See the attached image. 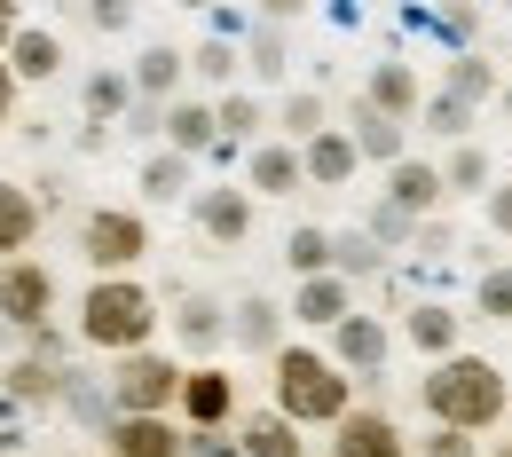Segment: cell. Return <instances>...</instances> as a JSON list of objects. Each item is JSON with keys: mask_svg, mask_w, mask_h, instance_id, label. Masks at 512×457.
<instances>
[{"mask_svg": "<svg viewBox=\"0 0 512 457\" xmlns=\"http://www.w3.org/2000/svg\"><path fill=\"white\" fill-rule=\"evenodd\" d=\"M363 103H379L386 119H418V71L410 64H379L371 87H363Z\"/></svg>", "mask_w": 512, "mask_h": 457, "instance_id": "22", "label": "cell"}, {"mask_svg": "<svg viewBox=\"0 0 512 457\" xmlns=\"http://www.w3.org/2000/svg\"><path fill=\"white\" fill-rule=\"evenodd\" d=\"M442 197H449L442 190V166H426V158H410V150L394 158V174H386V205H402V213L418 221V213H434Z\"/></svg>", "mask_w": 512, "mask_h": 457, "instance_id": "12", "label": "cell"}, {"mask_svg": "<svg viewBox=\"0 0 512 457\" xmlns=\"http://www.w3.org/2000/svg\"><path fill=\"white\" fill-rule=\"evenodd\" d=\"M284 261L300 268V276H323L331 268V229H292L284 237Z\"/></svg>", "mask_w": 512, "mask_h": 457, "instance_id": "35", "label": "cell"}, {"mask_svg": "<svg viewBox=\"0 0 512 457\" xmlns=\"http://www.w3.org/2000/svg\"><path fill=\"white\" fill-rule=\"evenodd\" d=\"M229 339H237V347H253V355H276V347H284V308H276V300H237V316H229Z\"/></svg>", "mask_w": 512, "mask_h": 457, "instance_id": "19", "label": "cell"}, {"mask_svg": "<svg viewBox=\"0 0 512 457\" xmlns=\"http://www.w3.org/2000/svg\"><path fill=\"white\" fill-rule=\"evenodd\" d=\"M119 410H174V387H182V371L166 363V355H150V347H134L119 355V379H103Z\"/></svg>", "mask_w": 512, "mask_h": 457, "instance_id": "5", "label": "cell"}, {"mask_svg": "<svg viewBox=\"0 0 512 457\" xmlns=\"http://www.w3.org/2000/svg\"><path fill=\"white\" fill-rule=\"evenodd\" d=\"M473 316H481V324H512V268H489V276L473 284Z\"/></svg>", "mask_w": 512, "mask_h": 457, "instance_id": "34", "label": "cell"}, {"mask_svg": "<svg viewBox=\"0 0 512 457\" xmlns=\"http://www.w3.org/2000/svg\"><path fill=\"white\" fill-rule=\"evenodd\" d=\"M174 339H182V347H221V339H229V308H221V300H182Z\"/></svg>", "mask_w": 512, "mask_h": 457, "instance_id": "26", "label": "cell"}, {"mask_svg": "<svg viewBox=\"0 0 512 457\" xmlns=\"http://www.w3.org/2000/svg\"><path fill=\"white\" fill-rule=\"evenodd\" d=\"M127 119H134V134H158V119H166V111H158L150 95H134V103H127Z\"/></svg>", "mask_w": 512, "mask_h": 457, "instance_id": "45", "label": "cell"}, {"mask_svg": "<svg viewBox=\"0 0 512 457\" xmlns=\"http://www.w3.org/2000/svg\"><path fill=\"white\" fill-rule=\"evenodd\" d=\"M347 394H355V379L331 355H316V347H276V410L292 426H331L347 410Z\"/></svg>", "mask_w": 512, "mask_h": 457, "instance_id": "3", "label": "cell"}, {"mask_svg": "<svg viewBox=\"0 0 512 457\" xmlns=\"http://www.w3.org/2000/svg\"><path fill=\"white\" fill-rule=\"evenodd\" d=\"M150 331H158V300L134 276H95V292L79 300V339L103 355H134L150 347Z\"/></svg>", "mask_w": 512, "mask_h": 457, "instance_id": "2", "label": "cell"}, {"mask_svg": "<svg viewBox=\"0 0 512 457\" xmlns=\"http://www.w3.org/2000/svg\"><path fill=\"white\" fill-rule=\"evenodd\" d=\"M174 402H182L190 426H221V418L237 410V379H229V371H182Z\"/></svg>", "mask_w": 512, "mask_h": 457, "instance_id": "11", "label": "cell"}, {"mask_svg": "<svg viewBox=\"0 0 512 457\" xmlns=\"http://www.w3.org/2000/svg\"><path fill=\"white\" fill-rule=\"evenodd\" d=\"M142 197H150V205H174V197H190V158H182V150H158V158L142 166Z\"/></svg>", "mask_w": 512, "mask_h": 457, "instance_id": "27", "label": "cell"}, {"mask_svg": "<svg viewBox=\"0 0 512 457\" xmlns=\"http://www.w3.org/2000/svg\"><path fill=\"white\" fill-rule=\"evenodd\" d=\"M8 111H16V71L0 64V119H8Z\"/></svg>", "mask_w": 512, "mask_h": 457, "instance_id": "48", "label": "cell"}, {"mask_svg": "<svg viewBox=\"0 0 512 457\" xmlns=\"http://www.w3.org/2000/svg\"><path fill=\"white\" fill-rule=\"evenodd\" d=\"M331 457H410V442H402V426L386 418V410H339L331 418Z\"/></svg>", "mask_w": 512, "mask_h": 457, "instance_id": "7", "label": "cell"}, {"mask_svg": "<svg viewBox=\"0 0 512 457\" xmlns=\"http://www.w3.org/2000/svg\"><path fill=\"white\" fill-rule=\"evenodd\" d=\"M103 434H111V457H182V426L166 410H119Z\"/></svg>", "mask_w": 512, "mask_h": 457, "instance_id": "8", "label": "cell"}, {"mask_svg": "<svg viewBox=\"0 0 512 457\" xmlns=\"http://www.w3.org/2000/svg\"><path fill=\"white\" fill-rule=\"evenodd\" d=\"M245 182H253V197H292L308 174H300V142H260L253 166H245Z\"/></svg>", "mask_w": 512, "mask_h": 457, "instance_id": "16", "label": "cell"}, {"mask_svg": "<svg viewBox=\"0 0 512 457\" xmlns=\"http://www.w3.org/2000/svg\"><path fill=\"white\" fill-rule=\"evenodd\" d=\"M457 324H465L457 308H442V300H426V308H410V347L442 363V355H457Z\"/></svg>", "mask_w": 512, "mask_h": 457, "instance_id": "23", "label": "cell"}, {"mask_svg": "<svg viewBox=\"0 0 512 457\" xmlns=\"http://www.w3.org/2000/svg\"><path fill=\"white\" fill-rule=\"evenodd\" d=\"M363 237H379V245H410V237H418V221H410V213H402V205H379V213H371V229H363Z\"/></svg>", "mask_w": 512, "mask_h": 457, "instance_id": "40", "label": "cell"}, {"mask_svg": "<svg viewBox=\"0 0 512 457\" xmlns=\"http://www.w3.org/2000/svg\"><path fill=\"white\" fill-rule=\"evenodd\" d=\"M213 127H221V142H245V134H260V95H245V87H221Z\"/></svg>", "mask_w": 512, "mask_h": 457, "instance_id": "30", "label": "cell"}, {"mask_svg": "<svg viewBox=\"0 0 512 457\" xmlns=\"http://www.w3.org/2000/svg\"><path fill=\"white\" fill-rule=\"evenodd\" d=\"M449 95H465V103H489V95H497V71L481 64V56H457V64H449Z\"/></svg>", "mask_w": 512, "mask_h": 457, "instance_id": "36", "label": "cell"}, {"mask_svg": "<svg viewBox=\"0 0 512 457\" xmlns=\"http://www.w3.org/2000/svg\"><path fill=\"white\" fill-rule=\"evenodd\" d=\"M182 457H245L237 442H221L213 426H197V434H182Z\"/></svg>", "mask_w": 512, "mask_h": 457, "instance_id": "43", "label": "cell"}, {"mask_svg": "<svg viewBox=\"0 0 512 457\" xmlns=\"http://www.w3.org/2000/svg\"><path fill=\"white\" fill-rule=\"evenodd\" d=\"M505 119H512V95H505Z\"/></svg>", "mask_w": 512, "mask_h": 457, "instance_id": "51", "label": "cell"}, {"mask_svg": "<svg viewBox=\"0 0 512 457\" xmlns=\"http://www.w3.org/2000/svg\"><path fill=\"white\" fill-rule=\"evenodd\" d=\"M79 95H87V119H95V127H111V119L134 103L127 71H87V87H79Z\"/></svg>", "mask_w": 512, "mask_h": 457, "instance_id": "29", "label": "cell"}, {"mask_svg": "<svg viewBox=\"0 0 512 457\" xmlns=\"http://www.w3.org/2000/svg\"><path fill=\"white\" fill-rule=\"evenodd\" d=\"M253 79H292V40H284V24H260L253 32Z\"/></svg>", "mask_w": 512, "mask_h": 457, "instance_id": "32", "label": "cell"}, {"mask_svg": "<svg viewBox=\"0 0 512 457\" xmlns=\"http://www.w3.org/2000/svg\"><path fill=\"white\" fill-rule=\"evenodd\" d=\"M79 237H87V261H95V276H127V268L150 253V229H142V213H127V205H95Z\"/></svg>", "mask_w": 512, "mask_h": 457, "instance_id": "4", "label": "cell"}, {"mask_svg": "<svg viewBox=\"0 0 512 457\" xmlns=\"http://www.w3.org/2000/svg\"><path fill=\"white\" fill-rule=\"evenodd\" d=\"M276 127H284V142H308V134L323 127V95H316V87H300V95L284 103V119H276Z\"/></svg>", "mask_w": 512, "mask_h": 457, "instance_id": "38", "label": "cell"}, {"mask_svg": "<svg viewBox=\"0 0 512 457\" xmlns=\"http://www.w3.org/2000/svg\"><path fill=\"white\" fill-rule=\"evenodd\" d=\"M442 190H489V158H481L473 142H465V150L442 166Z\"/></svg>", "mask_w": 512, "mask_h": 457, "instance_id": "39", "label": "cell"}, {"mask_svg": "<svg viewBox=\"0 0 512 457\" xmlns=\"http://www.w3.org/2000/svg\"><path fill=\"white\" fill-rule=\"evenodd\" d=\"M56 402H71V418H79V426H111V418H119L111 387H95V379H79V371H64V394H56Z\"/></svg>", "mask_w": 512, "mask_h": 457, "instance_id": "28", "label": "cell"}, {"mask_svg": "<svg viewBox=\"0 0 512 457\" xmlns=\"http://www.w3.org/2000/svg\"><path fill=\"white\" fill-rule=\"evenodd\" d=\"M418 402H426L434 426H465V434H481V426H505L512 387H505V371L481 363V355H442V363L418 379Z\"/></svg>", "mask_w": 512, "mask_h": 457, "instance_id": "1", "label": "cell"}, {"mask_svg": "<svg viewBox=\"0 0 512 457\" xmlns=\"http://www.w3.org/2000/svg\"><path fill=\"white\" fill-rule=\"evenodd\" d=\"M197 229L213 245H245L253 237V190H205L197 197Z\"/></svg>", "mask_w": 512, "mask_h": 457, "instance_id": "13", "label": "cell"}, {"mask_svg": "<svg viewBox=\"0 0 512 457\" xmlns=\"http://www.w3.org/2000/svg\"><path fill=\"white\" fill-rule=\"evenodd\" d=\"M32 237H40V205H32V190H24V182H0V261H16Z\"/></svg>", "mask_w": 512, "mask_h": 457, "instance_id": "21", "label": "cell"}, {"mask_svg": "<svg viewBox=\"0 0 512 457\" xmlns=\"http://www.w3.org/2000/svg\"><path fill=\"white\" fill-rule=\"evenodd\" d=\"M8 71H16V79H56V71H64V40L16 24V32H8Z\"/></svg>", "mask_w": 512, "mask_h": 457, "instance_id": "20", "label": "cell"}, {"mask_svg": "<svg viewBox=\"0 0 512 457\" xmlns=\"http://www.w3.org/2000/svg\"><path fill=\"white\" fill-rule=\"evenodd\" d=\"M379 237H363V229H347V237H331V261H339V276L355 284V276H379Z\"/></svg>", "mask_w": 512, "mask_h": 457, "instance_id": "33", "label": "cell"}, {"mask_svg": "<svg viewBox=\"0 0 512 457\" xmlns=\"http://www.w3.org/2000/svg\"><path fill=\"white\" fill-rule=\"evenodd\" d=\"M8 32H16V0H0V48H8Z\"/></svg>", "mask_w": 512, "mask_h": 457, "instance_id": "49", "label": "cell"}, {"mask_svg": "<svg viewBox=\"0 0 512 457\" xmlns=\"http://www.w3.org/2000/svg\"><path fill=\"white\" fill-rule=\"evenodd\" d=\"M182 8H213V0H182Z\"/></svg>", "mask_w": 512, "mask_h": 457, "instance_id": "50", "label": "cell"}, {"mask_svg": "<svg viewBox=\"0 0 512 457\" xmlns=\"http://www.w3.org/2000/svg\"><path fill=\"white\" fill-rule=\"evenodd\" d=\"M56 394H64V363H48V355H24V363L8 371V402H16V410H24V402L48 410Z\"/></svg>", "mask_w": 512, "mask_h": 457, "instance_id": "24", "label": "cell"}, {"mask_svg": "<svg viewBox=\"0 0 512 457\" xmlns=\"http://www.w3.org/2000/svg\"><path fill=\"white\" fill-rule=\"evenodd\" d=\"M87 24H95V32H127V24H134V0H87Z\"/></svg>", "mask_w": 512, "mask_h": 457, "instance_id": "42", "label": "cell"}, {"mask_svg": "<svg viewBox=\"0 0 512 457\" xmlns=\"http://www.w3.org/2000/svg\"><path fill=\"white\" fill-rule=\"evenodd\" d=\"M347 308H355V284H347V276H308V284L292 292V324H323L331 331Z\"/></svg>", "mask_w": 512, "mask_h": 457, "instance_id": "17", "label": "cell"}, {"mask_svg": "<svg viewBox=\"0 0 512 457\" xmlns=\"http://www.w3.org/2000/svg\"><path fill=\"white\" fill-rule=\"evenodd\" d=\"M48 308H56V276L40 261H8L0 268V324L32 331V324H48Z\"/></svg>", "mask_w": 512, "mask_h": 457, "instance_id": "6", "label": "cell"}, {"mask_svg": "<svg viewBox=\"0 0 512 457\" xmlns=\"http://www.w3.org/2000/svg\"><path fill=\"white\" fill-rule=\"evenodd\" d=\"M16 434H24V410H16V402H0V450H16Z\"/></svg>", "mask_w": 512, "mask_h": 457, "instance_id": "46", "label": "cell"}, {"mask_svg": "<svg viewBox=\"0 0 512 457\" xmlns=\"http://www.w3.org/2000/svg\"><path fill=\"white\" fill-rule=\"evenodd\" d=\"M237 64H245V56H237L229 40H205V48L190 56V71L205 79V87H229V79H237Z\"/></svg>", "mask_w": 512, "mask_h": 457, "instance_id": "37", "label": "cell"}, {"mask_svg": "<svg viewBox=\"0 0 512 457\" xmlns=\"http://www.w3.org/2000/svg\"><path fill=\"white\" fill-rule=\"evenodd\" d=\"M347 142H355V158H379V166H394L410 142H402V119H386L379 103H355L347 111Z\"/></svg>", "mask_w": 512, "mask_h": 457, "instance_id": "14", "label": "cell"}, {"mask_svg": "<svg viewBox=\"0 0 512 457\" xmlns=\"http://www.w3.org/2000/svg\"><path fill=\"white\" fill-rule=\"evenodd\" d=\"M355 142H347V127H316L308 142H300V174L308 182H323V190H339V182H355Z\"/></svg>", "mask_w": 512, "mask_h": 457, "instance_id": "10", "label": "cell"}, {"mask_svg": "<svg viewBox=\"0 0 512 457\" xmlns=\"http://www.w3.org/2000/svg\"><path fill=\"white\" fill-rule=\"evenodd\" d=\"M497 457H512V442H505V450H497Z\"/></svg>", "mask_w": 512, "mask_h": 457, "instance_id": "52", "label": "cell"}, {"mask_svg": "<svg viewBox=\"0 0 512 457\" xmlns=\"http://www.w3.org/2000/svg\"><path fill=\"white\" fill-rule=\"evenodd\" d=\"M308 0H260V24H284V16H300Z\"/></svg>", "mask_w": 512, "mask_h": 457, "instance_id": "47", "label": "cell"}, {"mask_svg": "<svg viewBox=\"0 0 512 457\" xmlns=\"http://www.w3.org/2000/svg\"><path fill=\"white\" fill-rule=\"evenodd\" d=\"M166 142H174L182 158H205V150L221 142V127H213V103H190V95H174V103H166Z\"/></svg>", "mask_w": 512, "mask_h": 457, "instance_id": "18", "label": "cell"}, {"mask_svg": "<svg viewBox=\"0 0 512 457\" xmlns=\"http://www.w3.org/2000/svg\"><path fill=\"white\" fill-rule=\"evenodd\" d=\"M473 450H481V442H473L465 426H434V434L418 442V457H473Z\"/></svg>", "mask_w": 512, "mask_h": 457, "instance_id": "41", "label": "cell"}, {"mask_svg": "<svg viewBox=\"0 0 512 457\" xmlns=\"http://www.w3.org/2000/svg\"><path fill=\"white\" fill-rule=\"evenodd\" d=\"M237 450H245V457H300V426H292L284 410H260Z\"/></svg>", "mask_w": 512, "mask_h": 457, "instance_id": "25", "label": "cell"}, {"mask_svg": "<svg viewBox=\"0 0 512 457\" xmlns=\"http://www.w3.org/2000/svg\"><path fill=\"white\" fill-rule=\"evenodd\" d=\"M489 229L512 237V182H505V190H489Z\"/></svg>", "mask_w": 512, "mask_h": 457, "instance_id": "44", "label": "cell"}, {"mask_svg": "<svg viewBox=\"0 0 512 457\" xmlns=\"http://www.w3.org/2000/svg\"><path fill=\"white\" fill-rule=\"evenodd\" d=\"M418 111H426V127L434 134H449V142H465V134H473V103H465V95H418Z\"/></svg>", "mask_w": 512, "mask_h": 457, "instance_id": "31", "label": "cell"}, {"mask_svg": "<svg viewBox=\"0 0 512 457\" xmlns=\"http://www.w3.org/2000/svg\"><path fill=\"white\" fill-rule=\"evenodd\" d=\"M331 363H339V371L379 379V363H386V324H379V316H363V308H347V316L331 324Z\"/></svg>", "mask_w": 512, "mask_h": 457, "instance_id": "9", "label": "cell"}, {"mask_svg": "<svg viewBox=\"0 0 512 457\" xmlns=\"http://www.w3.org/2000/svg\"><path fill=\"white\" fill-rule=\"evenodd\" d=\"M182 79H190V56H182V48H142L134 71H127V87H134V95H150V103H174Z\"/></svg>", "mask_w": 512, "mask_h": 457, "instance_id": "15", "label": "cell"}]
</instances>
